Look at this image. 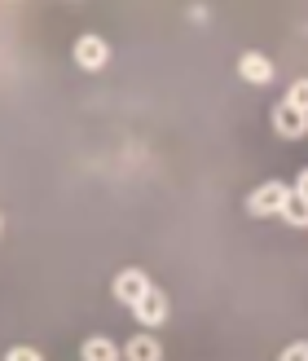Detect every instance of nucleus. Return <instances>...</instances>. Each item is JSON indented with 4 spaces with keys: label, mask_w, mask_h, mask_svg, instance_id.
Returning <instances> with one entry per match:
<instances>
[{
    "label": "nucleus",
    "mask_w": 308,
    "mask_h": 361,
    "mask_svg": "<svg viewBox=\"0 0 308 361\" xmlns=\"http://www.w3.org/2000/svg\"><path fill=\"white\" fill-rule=\"evenodd\" d=\"M75 62L84 71H101L106 62H111V44H106L101 35H80L75 40Z\"/></svg>",
    "instance_id": "6"
},
{
    "label": "nucleus",
    "mask_w": 308,
    "mask_h": 361,
    "mask_svg": "<svg viewBox=\"0 0 308 361\" xmlns=\"http://www.w3.org/2000/svg\"><path fill=\"white\" fill-rule=\"evenodd\" d=\"M295 194L308 198V168H300V176H295Z\"/></svg>",
    "instance_id": "13"
},
{
    "label": "nucleus",
    "mask_w": 308,
    "mask_h": 361,
    "mask_svg": "<svg viewBox=\"0 0 308 361\" xmlns=\"http://www.w3.org/2000/svg\"><path fill=\"white\" fill-rule=\"evenodd\" d=\"M5 361H44V357H40V348L18 344V348H9V353H5Z\"/></svg>",
    "instance_id": "12"
},
{
    "label": "nucleus",
    "mask_w": 308,
    "mask_h": 361,
    "mask_svg": "<svg viewBox=\"0 0 308 361\" xmlns=\"http://www.w3.org/2000/svg\"><path fill=\"white\" fill-rule=\"evenodd\" d=\"M168 313H172V300H168V291H159V286L133 309V317L141 322V326H150V331L163 326V322H168Z\"/></svg>",
    "instance_id": "4"
},
{
    "label": "nucleus",
    "mask_w": 308,
    "mask_h": 361,
    "mask_svg": "<svg viewBox=\"0 0 308 361\" xmlns=\"http://www.w3.org/2000/svg\"><path fill=\"white\" fill-rule=\"evenodd\" d=\"M190 23H207V5H190Z\"/></svg>",
    "instance_id": "14"
},
{
    "label": "nucleus",
    "mask_w": 308,
    "mask_h": 361,
    "mask_svg": "<svg viewBox=\"0 0 308 361\" xmlns=\"http://www.w3.org/2000/svg\"><path fill=\"white\" fill-rule=\"evenodd\" d=\"M286 102H291L295 111H304V115H308V80H295L291 88H286Z\"/></svg>",
    "instance_id": "10"
},
{
    "label": "nucleus",
    "mask_w": 308,
    "mask_h": 361,
    "mask_svg": "<svg viewBox=\"0 0 308 361\" xmlns=\"http://www.w3.org/2000/svg\"><path fill=\"white\" fill-rule=\"evenodd\" d=\"M282 221H286V225H295V229H308V198H300V194H291V198H286V207H282Z\"/></svg>",
    "instance_id": "9"
},
{
    "label": "nucleus",
    "mask_w": 308,
    "mask_h": 361,
    "mask_svg": "<svg viewBox=\"0 0 308 361\" xmlns=\"http://www.w3.org/2000/svg\"><path fill=\"white\" fill-rule=\"evenodd\" d=\"M278 361H308V339H295V344H286Z\"/></svg>",
    "instance_id": "11"
},
{
    "label": "nucleus",
    "mask_w": 308,
    "mask_h": 361,
    "mask_svg": "<svg viewBox=\"0 0 308 361\" xmlns=\"http://www.w3.org/2000/svg\"><path fill=\"white\" fill-rule=\"evenodd\" d=\"M291 194H295V185H286V180H264V185H256L247 194V212L251 216H282Z\"/></svg>",
    "instance_id": "1"
},
{
    "label": "nucleus",
    "mask_w": 308,
    "mask_h": 361,
    "mask_svg": "<svg viewBox=\"0 0 308 361\" xmlns=\"http://www.w3.org/2000/svg\"><path fill=\"white\" fill-rule=\"evenodd\" d=\"M119 357H123V348L115 339H106V335L84 339V348H80V361H119Z\"/></svg>",
    "instance_id": "7"
},
{
    "label": "nucleus",
    "mask_w": 308,
    "mask_h": 361,
    "mask_svg": "<svg viewBox=\"0 0 308 361\" xmlns=\"http://www.w3.org/2000/svg\"><path fill=\"white\" fill-rule=\"evenodd\" d=\"M273 133H278L282 141H300V137H308V115L295 111L291 102H278V106H273Z\"/></svg>",
    "instance_id": "3"
},
{
    "label": "nucleus",
    "mask_w": 308,
    "mask_h": 361,
    "mask_svg": "<svg viewBox=\"0 0 308 361\" xmlns=\"http://www.w3.org/2000/svg\"><path fill=\"white\" fill-rule=\"evenodd\" d=\"M111 291H115V300H119V304H128V309H137V304L146 300V295L154 291V286H150V278L141 274V269H123V274H115Z\"/></svg>",
    "instance_id": "2"
},
{
    "label": "nucleus",
    "mask_w": 308,
    "mask_h": 361,
    "mask_svg": "<svg viewBox=\"0 0 308 361\" xmlns=\"http://www.w3.org/2000/svg\"><path fill=\"white\" fill-rule=\"evenodd\" d=\"M123 357H128V361H163V348H159L154 335L141 331V335H133L128 344H123Z\"/></svg>",
    "instance_id": "8"
},
{
    "label": "nucleus",
    "mask_w": 308,
    "mask_h": 361,
    "mask_svg": "<svg viewBox=\"0 0 308 361\" xmlns=\"http://www.w3.org/2000/svg\"><path fill=\"white\" fill-rule=\"evenodd\" d=\"M238 75H242V84H256V88H269L273 84V62L264 58V53H242L238 58Z\"/></svg>",
    "instance_id": "5"
}]
</instances>
